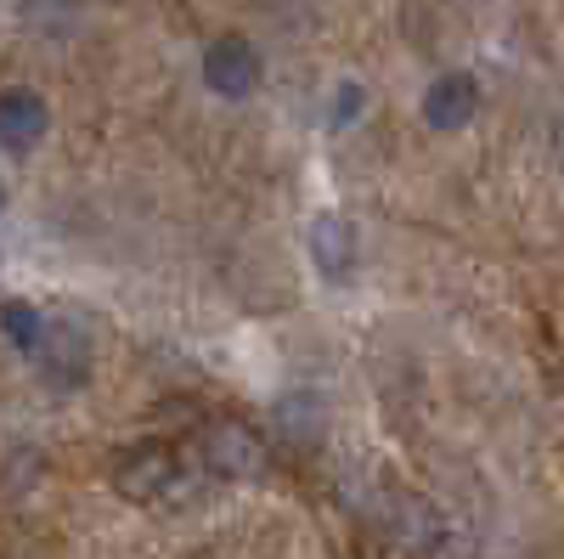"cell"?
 Here are the masks:
<instances>
[{
    "label": "cell",
    "instance_id": "cell-7",
    "mask_svg": "<svg viewBox=\"0 0 564 559\" xmlns=\"http://www.w3.org/2000/svg\"><path fill=\"white\" fill-rule=\"evenodd\" d=\"M34 362L45 367V379H52V385H74L85 373V340H79L74 322H52V334H45Z\"/></svg>",
    "mask_w": 564,
    "mask_h": 559
},
{
    "label": "cell",
    "instance_id": "cell-8",
    "mask_svg": "<svg viewBox=\"0 0 564 559\" xmlns=\"http://www.w3.org/2000/svg\"><path fill=\"white\" fill-rule=\"evenodd\" d=\"M0 334H7V345H12V351L40 356L45 334H52V322L40 316V305H34V300H0Z\"/></svg>",
    "mask_w": 564,
    "mask_h": 559
},
{
    "label": "cell",
    "instance_id": "cell-3",
    "mask_svg": "<svg viewBox=\"0 0 564 559\" xmlns=\"http://www.w3.org/2000/svg\"><path fill=\"white\" fill-rule=\"evenodd\" d=\"M181 475V458L170 447H135L113 463V492L124 503H159Z\"/></svg>",
    "mask_w": 564,
    "mask_h": 559
},
{
    "label": "cell",
    "instance_id": "cell-6",
    "mask_svg": "<svg viewBox=\"0 0 564 559\" xmlns=\"http://www.w3.org/2000/svg\"><path fill=\"white\" fill-rule=\"evenodd\" d=\"M311 260L322 277H350L356 271V226L345 215H322L311 226Z\"/></svg>",
    "mask_w": 564,
    "mask_h": 559
},
{
    "label": "cell",
    "instance_id": "cell-11",
    "mask_svg": "<svg viewBox=\"0 0 564 559\" xmlns=\"http://www.w3.org/2000/svg\"><path fill=\"white\" fill-rule=\"evenodd\" d=\"M0 209H7V181H0Z\"/></svg>",
    "mask_w": 564,
    "mask_h": 559
},
{
    "label": "cell",
    "instance_id": "cell-9",
    "mask_svg": "<svg viewBox=\"0 0 564 559\" xmlns=\"http://www.w3.org/2000/svg\"><path fill=\"white\" fill-rule=\"evenodd\" d=\"M18 18L29 29H45V34H57L63 23L79 18V0H18Z\"/></svg>",
    "mask_w": 564,
    "mask_h": 559
},
{
    "label": "cell",
    "instance_id": "cell-2",
    "mask_svg": "<svg viewBox=\"0 0 564 559\" xmlns=\"http://www.w3.org/2000/svg\"><path fill=\"white\" fill-rule=\"evenodd\" d=\"M260 52L243 40V34H220V40H209V52H204V85L215 90V97H226V103H243V97H254L260 90Z\"/></svg>",
    "mask_w": 564,
    "mask_h": 559
},
{
    "label": "cell",
    "instance_id": "cell-4",
    "mask_svg": "<svg viewBox=\"0 0 564 559\" xmlns=\"http://www.w3.org/2000/svg\"><path fill=\"white\" fill-rule=\"evenodd\" d=\"M45 130H52V108H45L40 90H29V85L0 90V148L7 153H34L45 142Z\"/></svg>",
    "mask_w": 564,
    "mask_h": 559
},
{
    "label": "cell",
    "instance_id": "cell-10",
    "mask_svg": "<svg viewBox=\"0 0 564 559\" xmlns=\"http://www.w3.org/2000/svg\"><path fill=\"white\" fill-rule=\"evenodd\" d=\"M361 108H367V90H361L356 79H345V85H339V97H334V108H327V125H334V130H345V125H350Z\"/></svg>",
    "mask_w": 564,
    "mask_h": 559
},
{
    "label": "cell",
    "instance_id": "cell-1",
    "mask_svg": "<svg viewBox=\"0 0 564 559\" xmlns=\"http://www.w3.org/2000/svg\"><path fill=\"white\" fill-rule=\"evenodd\" d=\"M204 452V470L226 475V481H254L271 470V447L260 441V430H249L243 418H215L198 441Z\"/></svg>",
    "mask_w": 564,
    "mask_h": 559
},
{
    "label": "cell",
    "instance_id": "cell-5",
    "mask_svg": "<svg viewBox=\"0 0 564 559\" xmlns=\"http://www.w3.org/2000/svg\"><path fill=\"white\" fill-rule=\"evenodd\" d=\"M475 114H480V79L475 74H441L430 90H423V125L441 130V136L463 130Z\"/></svg>",
    "mask_w": 564,
    "mask_h": 559
}]
</instances>
